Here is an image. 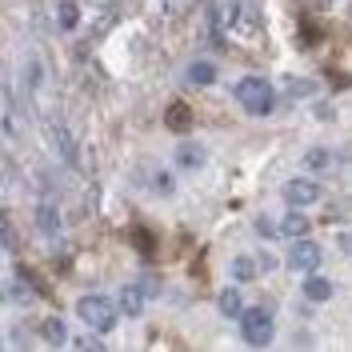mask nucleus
<instances>
[{
  "instance_id": "obj_21",
  "label": "nucleus",
  "mask_w": 352,
  "mask_h": 352,
  "mask_svg": "<svg viewBox=\"0 0 352 352\" xmlns=\"http://www.w3.org/2000/svg\"><path fill=\"white\" fill-rule=\"evenodd\" d=\"M76 349H80V352H88V349L100 352L104 344H100V336H96V329H92V332H85V336H76Z\"/></svg>"
},
{
  "instance_id": "obj_11",
  "label": "nucleus",
  "mask_w": 352,
  "mask_h": 352,
  "mask_svg": "<svg viewBox=\"0 0 352 352\" xmlns=\"http://www.w3.org/2000/svg\"><path fill=\"white\" fill-rule=\"evenodd\" d=\"M41 336L48 340V344H65V340H68L65 320H60V316H48V320H41Z\"/></svg>"
},
{
  "instance_id": "obj_12",
  "label": "nucleus",
  "mask_w": 352,
  "mask_h": 352,
  "mask_svg": "<svg viewBox=\"0 0 352 352\" xmlns=\"http://www.w3.org/2000/svg\"><path fill=\"white\" fill-rule=\"evenodd\" d=\"M176 164H180V168H200V164H204V148H200V144H180V148H176Z\"/></svg>"
},
{
  "instance_id": "obj_3",
  "label": "nucleus",
  "mask_w": 352,
  "mask_h": 352,
  "mask_svg": "<svg viewBox=\"0 0 352 352\" xmlns=\"http://www.w3.org/2000/svg\"><path fill=\"white\" fill-rule=\"evenodd\" d=\"M241 336L252 349L272 344V316H268V308H244L241 312Z\"/></svg>"
},
{
  "instance_id": "obj_7",
  "label": "nucleus",
  "mask_w": 352,
  "mask_h": 352,
  "mask_svg": "<svg viewBox=\"0 0 352 352\" xmlns=\"http://www.w3.org/2000/svg\"><path fill=\"white\" fill-rule=\"evenodd\" d=\"M36 224H41V232H60V208L52 204V200H41V208H36Z\"/></svg>"
},
{
  "instance_id": "obj_17",
  "label": "nucleus",
  "mask_w": 352,
  "mask_h": 352,
  "mask_svg": "<svg viewBox=\"0 0 352 352\" xmlns=\"http://www.w3.org/2000/svg\"><path fill=\"white\" fill-rule=\"evenodd\" d=\"M256 261H261V256H256ZM256 261H252V256H236V261H232V280H252L256 268H261Z\"/></svg>"
},
{
  "instance_id": "obj_16",
  "label": "nucleus",
  "mask_w": 352,
  "mask_h": 352,
  "mask_svg": "<svg viewBox=\"0 0 352 352\" xmlns=\"http://www.w3.org/2000/svg\"><path fill=\"white\" fill-rule=\"evenodd\" d=\"M305 296H308V300H329L332 285L324 280V276H308V280H305Z\"/></svg>"
},
{
  "instance_id": "obj_6",
  "label": "nucleus",
  "mask_w": 352,
  "mask_h": 352,
  "mask_svg": "<svg viewBox=\"0 0 352 352\" xmlns=\"http://www.w3.org/2000/svg\"><path fill=\"white\" fill-rule=\"evenodd\" d=\"M144 300H148V292H144L140 285H124L120 296H116V305H120L124 316H140V312H144Z\"/></svg>"
},
{
  "instance_id": "obj_2",
  "label": "nucleus",
  "mask_w": 352,
  "mask_h": 352,
  "mask_svg": "<svg viewBox=\"0 0 352 352\" xmlns=\"http://www.w3.org/2000/svg\"><path fill=\"white\" fill-rule=\"evenodd\" d=\"M76 316L85 320L88 329L112 332V329H116V316H120V305H112L109 296H80V305H76Z\"/></svg>"
},
{
  "instance_id": "obj_27",
  "label": "nucleus",
  "mask_w": 352,
  "mask_h": 352,
  "mask_svg": "<svg viewBox=\"0 0 352 352\" xmlns=\"http://www.w3.org/2000/svg\"><path fill=\"white\" fill-rule=\"evenodd\" d=\"M312 4H316V8H329L332 0H312Z\"/></svg>"
},
{
  "instance_id": "obj_23",
  "label": "nucleus",
  "mask_w": 352,
  "mask_h": 352,
  "mask_svg": "<svg viewBox=\"0 0 352 352\" xmlns=\"http://www.w3.org/2000/svg\"><path fill=\"white\" fill-rule=\"evenodd\" d=\"M153 184H156V192H164V197L173 192V176H168V173H160V176L153 180Z\"/></svg>"
},
{
  "instance_id": "obj_13",
  "label": "nucleus",
  "mask_w": 352,
  "mask_h": 352,
  "mask_svg": "<svg viewBox=\"0 0 352 352\" xmlns=\"http://www.w3.org/2000/svg\"><path fill=\"white\" fill-rule=\"evenodd\" d=\"M220 312H224V316H236V320H241L244 300H241V292H236V288H220Z\"/></svg>"
},
{
  "instance_id": "obj_1",
  "label": "nucleus",
  "mask_w": 352,
  "mask_h": 352,
  "mask_svg": "<svg viewBox=\"0 0 352 352\" xmlns=\"http://www.w3.org/2000/svg\"><path fill=\"white\" fill-rule=\"evenodd\" d=\"M236 100L252 116H268V112L276 109V92H272V85L264 76H244L241 85H236Z\"/></svg>"
},
{
  "instance_id": "obj_8",
  "label": "nucleus",
  "mask_w": 352,
  "mask_h": 352,
  "mask_svg": "<svg viewBox=\"0 0 352 352\" xmlns=\"http://www.w3.org/2000/svg\"><path fill=\"white\" fill-rule=\"evenodd\" d=\"M48 140H52V148H56V153L65 156L68 164L76 160V148H72V136H68V132L60 129V124H48Z\"/></svg>"
},
{
  "instance_id": "obj_24",
  "label": "nucleus",
  "mask_w": 352,
  "mask_h": 352,
  "mask_svg": "<svg viewBox=\"0 0 352 352\" xmlns=\"http://www.w3.org/2000/svg\"><path fill=\"white\" fill-rule=\"evenodd\" d=\"M256 232H261V236H276L280 228H272V220H268V217H261V220H256Z\"/></svg>"
},
{
  "instance_id": "obj_5",
  "label": "nucleus",
  "mask_w": 352,
  "mask_h": 352,
  "mask_svg": "<svg viewBox=\"0 0 352 352\" xmlns=\"http://www.w3.org/2000/svg\"><path fill=\"white\" fill-rule=\"evenodd\" d=\"M320 197H324V192H320L316 180H288L285 184V200L292 208H308V204H316Z\"/></svg>"
},
{
  "instance_id": "obj_19",
  "label": "nucleus",
  "mask_w": 352,
  "mask_h": 352,
  "mask_svg": "<svg viewBox=\"0 0 352 352\" xmlns=\"http://www.w3.org/2000/svg\"><path fill=\"white\" fill-rule=\"evenodd\" d=\"M305 168H312V173L332 168V153H329V148H308V153H305Z\"/></svg>"
},
{
  "instance_id": "obj_15",
  "label": "nucleus",
  "mask_w": 352,
  "mask_h": 352,
  "mask_svg": "<svg viewBox=\"0 0 352 352\" xmlns=\"http://www.w3.org/2000/svg\"><path fill=\"white\" fill-rule=\"evenodd\" d=\"M76 21H80L76 4H72V0H60V4H56V24H60L65 32H72V28H76Z\"/></svg>"
},
{
  "instance_id": "obj_9",
  "label": "nucleus",
  "mask_w": 352,
  "mask_h": 352,
  "mask_svg": "<svg viewBox=\"0 0 352 352\" xmlns=\"http://www.w3.org/2000/svg\"><path fill=\"white\" fill-rule=\"evenodd\" d=\"M164 124L173 132H188V124H192V112H188V104H168V112H164Z\"/></svg>"
},
{
  "instance_id": "obj_26",
  "label": "nucleus",
  "mask_w": 352,
  "mask_h": 352,
  "mask_svg": "<svg viewBox=\"0 0 352 352\" xmlns=\"http://www.w3.org/2000/svg\"><path fill=\"white\" fill-rule=\"evenodd\" d=\"M340 248H344V252L352 256V236H349V232H340Z\"/></svg>"
},
{
  "instance_id": "obj_10",
  "label": "nucleus",
  "mask_w": 352,
  "mask_h": 352,
  "mask_svg": "<svg viewBox=\"0 0 352 352\" xmlns=\"http://www.w3.org/2000/svg\"><path fill=\"white\" fill-rule=\"evenodd\" d=\"M184 80H188V85H212V80H217V68L208 65V60H192V65H188V72H184Z\"/></svg>"
},
{
  "instance_id": "obj_22",
  "label": "nucleus",
  "mask_w": 352,
  "mask_h": 352,
  "mask_svg": "<svg viewBox=\"0 0 352 352\" xmlns=\"http://www.w3.org/2000/svg\"><path fill=\"white\" fill-rule=\"evenodd\" d=\"M16 248V232H12V220L4 217V252H12Z\"/></svg>"
},
{
  "instance_id": "obj_14",
  "label": "nucleus",
  "mask_w": 352,
  "mask_h": 352,
  "mask_svg": "<svg viewBox=\"0 0 352 352\" xmlns=\"http://www.w3.org/2000/svg\"><path fill=\"white\" fill-rule=\"evenodd\" d=\"M4 288H8V300H32V280H28V272L12 276Z\"/></svg>"
},
{
  "instance_id": "obj_25",
  "label": "nucleus",
  "mask_w": 352,
  "mask_h": 352,
  "mask_svg": "<svg viewBox=\"0 0 352 352\" xmlns=\"http://www.w3.org/2000/svg\"><path fill=\"white\" fill-rule=\"evenodd\" d=\"M36 80H41V65L32 60V65H28V85H36Z\"/></svg>"
},
{
  "instance_id": "obj_20",
  "label": "nucleus",
  "mask_w": 352,
  "mask_h": 352,
  "mask_svg": "<svg viewBox=\"0 0 352 352\" xmlns=\"http://www.w3.org/2000/svg\"><path fill=\"white\" fill-rule=\"evenodd\" d=\"M285 92L288 96H316V85H312V80H296V76H288Z\"/></svg>"
},
{
  "instance_id": "obj_18",
  "label": "nucleus",
  "mask_w": 352,
  "mask_h": 352,
  "mask_svg": "<svg viewBox=\"0 0 352 352\" xmlns=\"http://www.w3.org/2000/svg\"><path fill=\"white\" fill-rule=\"evenodd\" d=\"M308 228H312V224H308V220L300 217V212H288L285 224H280V232H285V236H292V241H296V236H305Z\"/></svg>"
},
{
  "instance_id": "obj_4",
  "label": "nucleus",
  "mask_w": 352,
  "mask_h": 352,
  "mask_svg": "<svg viewBox=\"0 0 352 352\" xmlns=\"http://www.w3.org/2000/svg\"><path fill=\"white\" fill-rule=\"evenodd\" d=\"M316 261H320V248H316V241H308V236H296V244L288 248V256H285V264L296 268V272H312Z\"/></svg>"
}]
</instances>
